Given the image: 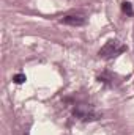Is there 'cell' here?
<instances>
[{
    "instance_id": "277c9868",
    "label": "cell",
    "mask_w": 134,
    "mask_h": 135,
    "mask_svg": "<svg viewBox=\"0 0 134 135\" xmlns=\"http://www.w3.org/2000/svg\"><path fill=\"white\" fill-rule=\"evenodd\" d=\"M122 11H123L125 14H128V16H133L134 14L133 5H131L129 2H123V3H122Z\"/></svg>"
},
{
    "instance_id": "3957f363",
    "label": "cell",
    "mask_w": 134,
    "mask_h": 135,
    "mask_svg": "<svg viewBox=\"0 0 134 135\" xmlns=\"http://www.w3.org/2000/svg\"><path fill=\"white\" fill-rule=\"evenodd\" d=\"M60 22L66 25H73V27H81L85 24V17L79 14H71V16H65L63 19H60Z\"/></svg>"
},
{
    "instance_id": "6da1fadb",
    "label": "cell",
    "mask_w": 134,
    "mask_h": 135,
    "mask_svg": "<svg viewBox=\"0 0 134 135\" xmlns=\"http://www.w3.org/2000/svg\"><path fill=\"white\" fill-rule=\"evenodd\" d=\"M123 50H125V46H123L120 41L110 39V41H107V42L100 49L98 55H100L101 58H112V57H117L118 54H122Z\"/></svg>"
},
{
    "instance_id": "5b68a950",
    "label": "cell",
    "mask_w": 134,
    "mask_h": 135,
    "mask_svg": "<svg viewBox=\"0 0 134 135\" xmlns=\"http://www.w3.org/2000/svg\"><path fill=\"white\" fill-rule=\"evenodd\" d=\"M27 79H25V74H16L14 77H13V82L14 83H17V85H21V83H24Z\"/></svg>"
},
{
    "instance_id": "7a4b0ae2",
    "label": "cell",
    "mask_w": 134,
    "mask_h": 135,
    "mask_svg": "<svg viewBox=\"0 0 134 135\" xmlns=\"http://www.w3.org/2000/svg\"><path fill=\"white\" fill-rule=\"evenodd\" d=\"M74 115H76L77 118H81L82 121H93V119H98V115L93 113V112H90V110H87V107H84V105H79L77 108H74Z\"/></svg>"
}]
</instances>
